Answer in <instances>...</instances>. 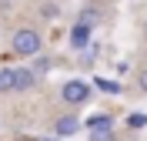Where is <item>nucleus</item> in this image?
<instances>
[{
	"label": "nucleus",
	"instance_id": "15",
	"mask_svg": "<svg viewBox=\"0 0 147 141\" xmlns=\"http://www.w3.org/2000/svg\"><path fill=\"white\" fill-rule=\"evenodd\" d=\"M90 3H97V0H90Z\"/></svg>",
	"mask_w": 147,
	"mask_h": 141
},
{
	"label": "nucleus",
	"instance_id": "8",
	"mask_svg": "<svg viewBox=\"0 0 147 141\" xmlns=\"http://www.w3.org/2000/svg\"><path fill=\"white\" fill-rule=\"evenodd\" d=\"M40 17H47V20L60 17V3H54V0H44V3H40Z\"/></svg>",
	"mask_w": 147,
	"mask_h": 141
},
{
	"label": "nucleus",
	"instance_id": "14",
	"mask_svg": "<svg viewBox=\"0 0 147 141\" xmlns=\"http://www.w3.org/2000/svg\"><path fill=\"white\" fill-rule=\"evenodd\" d=\"M137 84H140V91L147 94V67H144V71H140V77H137Z\"/></svg>",
	"mask_w": 147,
	"mask_h": 141
},
{
	"label": "nucleus",
	"instance_id": "13",
	"mask_svg": "<svg viewBox=\"0 0 147 141\" xmlns=\"http://www.w3.org/2000/svg\"><path fill=\"white\" fill-rule=\"evenodd\" d=\"M47 67H50V61H47V57H40V54H37V64H34V71H37V74H40V71H47Z\"/></svg>",
	"mask_w": 147,
	"mask_h": 141
},
{
	"label": "nucleus",
	"instance_id": "1",
	"mask_svg": "<svg viewBox=\"0 0 147 141\" xmlns=\"http://www.w3.org/2000/svg\"><path fill=\"white\" fill-rule=\"evenodd\" d=\"M44 50V37H40V30L37 27H17L10 34V54L17 57H37Z\"/></svg>",
	"mask_w": 147,
	"mask_h": 141
},
{
	"label": "nucleus",
	"instance_id": "2",
	"mask_svg": "<svg viewBox=\"0 0 147 141\" xmlns=\"http://www.w3.org/2000/svg\"><path fill=\"white\" fill-rule=\"evenodd\" d=\"M90 84L87 81H80V77H74V81H64L60 84V101L67 104V108H77V104H87L90 101Z\"/></svg>",
	"mask_w": 147,
	"mask_h": 141
},
{
	"label": "nucleus",
	"instance_id": "7",
	"mask_svg": "<svg viewBox=\"0 0 147 141\" xmlns=\"http://www.w3.org/2000/svg\"><path fill=\"white\" fill-rule=\"evenodd\" d=\"M87 141H117V134H114V128H90Z\"/></svg>",
	"mask_w": 147,
	"mask_h": 141
},
{
	"label": "nucleus",
	"instance_id": "4",
	"mask_svg": "<svg viewBox=\"0 0 147 141\" xmlns=\"http://www.w3.org/2000/svg\"><path fill=\"white\" fill-rule=\"evenodd\" d=\"M50 131H54L57 138H70V134L80 131V118H77V114H57L54 124H50Z\"/></svg>",
	"mask_w": 147,
	"mask_h": 141
},
{
	"label": "nucleus",
	"instance_id": "16",
	"mask_svg": "<svg viewBox=\"0 0 147 141\" xmlns=\"http://www.w3.org/2000/svg\"><path fill=\"white\" fill-rule=\"evenodd\" d=\"M50 141H54V138H50Z\"/></svg>",
	"mask_w": 147,
	"mask_h": 141
},
{
	"label": "nucleus",
	"instance_id": "11",
	"mask_svg": "<svg viewBox=\"0 0 147 141\" xmlns=\"http://www.w3.org/2000/svg\"><path fill=\"white\" fill-rule=\"evenodd\" d=\"M97 87H100V91H107V94H117V91H120L117 81H107V77H97Z\"/></svg>",
	"mask_w": 147,
	"mask_h": 141
},
{
	"label": "nucleus",
	"instance_id": "9",
	"mask_svg": "<svg viewBox=\"0 0 147 141\" xmlns=\"http://www.w3.org/2000/svg\"><path fill=\"white\" fill-rule=\"evenodd\" d=\"M13 91V71L10 67H0V94Z\"/></svg>",
	"mask_w": 147,
	"mask_h": 141
},
{
	"label": "nucleus",
	"instance_id": "6",
	"mask_svg": "<svg viewBox=\"0 0 147 141\" xmlns=\"http://www.w3.org/2000/svg\"><path fill=\"white\" fill-rule=\"evenodd\" d=\"M87 44H90V27L74 24V27H70V47H74V50H87Z\"/></svg>",
	"mask_w": 147,
	"mask_h": 141
},
{
	"label": "nucleus",
	"instance_id": "12",
	"mask_svg": "<svg viewBox=\"0 0 147 141\" xmlns=\"http://www.w3.org/2000/svg\"><path fill=\"white\" fill-rule=\"evenodd\" d=\"M127 124H130V128H144V124H147V118H144V114H130V118H127Z\"/></svg>",
	"mask_w": 147,
	"mask_h": 141
},
{
	"label": "nucleus",
	"instance_id": "5",
	"mask_svg": "<svg viewBox=\"0 0 147 141\" xmlns=\"http://www.w3.org/2000/svg\"><path fill=\"white\" fill-rule=\"evenodd\" d=\"M100 20H104V14H100V7H97V3H87V7L77 14V24H84V27H90V30L97 27Z\"/></svg>",
	"mask_w": 147,
	"mask_h": 141
},
{
	"label": "nucleus",
	"instance_id": "3",
	"mask_svg": "<svg viewBox=\"0 0 147 141\" xmlns=\"http://www.w3.org/2000/svg\"><path fill=\"white\" fill-rule=\"evenodd\" d=\"M13 71V91H34L37 84H40V74H37L34 67H10Z\"/></svg>",
	"mask_w": 147,
	"mask_h": 141
},
{
	"label": "nucleus",
	"instance_id": "10",
	"mask_svg": "<svg viewBox=\"0 0 147 141\" xmlns=\"http://www.w3.org/2000/svg\"><path fill=\"white\" fill-rule=\"evenodd\" d=\"M87 128H114V121H110V114H94L87 121Z\"/></svg>",
	"mask_w": 147,
	"mask_h": 141
}]
</instances>
